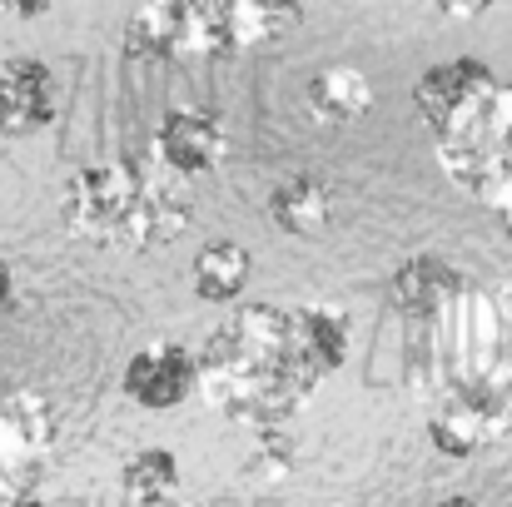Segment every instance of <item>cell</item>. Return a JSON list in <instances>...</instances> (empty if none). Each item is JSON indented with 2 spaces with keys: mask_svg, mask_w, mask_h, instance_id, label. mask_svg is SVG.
<instances>
[{
  "mask_svg": "<svg viewBox=\"0 0 512 507\" xmlns=\"http://www.w3.org/2000/svg\"><path fill=\"white\" fill-rule=\"evenodd\" d=\"M249 274H254V259H249V249L234 244V239L204 244V249L194 254V269H189L194 294H199L204 304H234V299L249 289Z\"/></svg>",
  "mask_w": 512,
  "mask_h": 507,
  "instance_id": "cell-13",
  "label": "cell"
},
{
  "mask_svg": "<svg viewBox=\"0 0 512 507\" xmlns=\"http://www.w3.org/2000/svg\"><path fill=\"white\" fill-rule=\"evenodd\" d=\"M348 319L324 304L234 309L199 348L204 398L244 428H284L309 393L348 363Z\"/></svg>",
  "mask_w": 512,
  "mask_h": 507,
  "instance_id": "cell-1",
  "label": "cell"
},
{
  "mask_svg": "<svg viewBox=\"0 0 512 507\" xmlns=\"http://www.w3.org/2000/svg\"><path fill=\"white\" fill-rule=\"evenodd\" d=\"M433 507H483V503H473V498H443V503H433Z\"/></svg>",
  "mask_w": 512,
  "mask_h": 507,
  "instance_id": "cell-20",
  "label": "cell"
},
{
  "mask_svg": "<svg viewBox=\"0 0 512 507\" xmlns=\"http://www.w3.org/2000/svg\"><path fill=\"white\" fill-rule=\"evenodd\" d=\"M165 507H199V503H179V498H174V503H165Z\"/></svg>",
  "mask_w": 512,
  "mask_h": 507,
  "instance_id": "cell-22",
  "label": "cell"
},
{
  "mask_svg": "<svg viewBox=\"0 0 512 507\" xmlns=\"http://www.w3.org/2000/svg\"><path fill=\"white\" fill-rule=\"evenodd\" d=\"M55 120V75L35 55L0 60V140H25Z\"/></svg>",
  "mask_w": 512,
  "mask_h": 507,
  "instance_id": "cell-8",
  "label": "cell"
},
{
  "mask_svg": "<svg viewBox=\"0 0 512 507\" xmlns=\"http://www.w3.org/2000/svg\"><path fill=\"white\" fill-rule=\"evenodd\" d=\"M120 388L130 403H140L150 413H170L199 388V353H189L184 343H170V338L145 343L140 353H130Z\"/></svg>",
  "mask_w": 512,
  "mask_h": 507,
  "instance_id": "cell-6",
  "label": "cell"
},
{
  "mask_svg": "<svg viewBox=\"0 0 512 507\" xmlns=\"http://www.w3.org/2000/svg\"><path fill=\"white\" fill-rule=\"evenodd\" d=\"M0 507H50V503L35 498V493H15V498H0Z\"/></svg>",
  "mask_w": 512,
  "mask_h": 507,
  "instance_id": "cell-19",
  "label": "cell"
},
{
  "mask_svg": "<svg viewBox=\"0 0 512 507\" xmlns=\"http://www.w3.org/2000/svg\"><path fill=\"white\" fill-rule=\"evenodd\" d=\"M488 80H498L483 60H473V55H463V60H443V65H433L423 80H418V90H413V105H418V115L428 120V130L438 135L453 115H458V105L473 95V90H483Z\"/></svg>",
  "mask_w": 512,
  "mask_h": 507,
  "instance_id": "cell-11",
  "label": "cell"
},
{
  "mask_svg": "<svg viewBox=\"0 0 512 507\" xmlns=\"http://www.w3.org/2000/svg\"><path fill=\"white\" fill-rule=\"evenodd\" d=\"M458 289H463V274L448 259H438V254H413L388 279V299L408 319H433Z\"/></svg>",
  "mask_w": 512,
  "mask_h": 507,
  "instance_id": "cell-10",
  "label": "cell"
},
{
  "mask_svg": "<svg viewBox=\"0 0 512 507\" xmlns=\"http://www.w3.org/2000/svg\"><path fill=\"white\" fill-rule=\"evenodd\" d=\"M269 219L279 234H294V239H319L329 224H334V184L299 169V174H284L274 189H269Z\"/></svg>",
  "mask_w": 512,
  "mask_h": 507,
  "instance_id": "cell-9",
  "label": "cell"
},
{
  "mask_svg": "<svg viewBox=\"0 0 512 507\" xmlns=\"http://www.w3.org/2000/svg\"><path fill=\"white\" fill-rule=\"evenodd\" d=\"M229 155V135H224V120L214 110H170L160 125H155V160L170 165L184 179H199V174H214Z\"/></svg>",
  "mask_w": 512,
  "mask_h": 507,
  "instance_id": "cell-7",
  "label": "cell"
},
{
  "mask_svg": "<svg viewBox=\"0 0 512 507\" xmlns=\"http://www.w3.org/2000/svg\"><path fill=\"white\" fill-rule=\"evenodd\" d=\"M120 478H125V493L140 507H165L179 498V458L170 448H140Z\"/></svg>",
  "mask_w": 512,
  "mask_h": 507,
  "instance_id": "cell-14",
  "label": "cell"
},
{
  "mask_svg": "<svg viewBox=\"0 0 512 507\" xmlns=\"http://www.w3.org/2000/svg\"><path fill=\"white\" fill-rule=\"evenodd\" d=\"M498 224H503V234L512 239V209H503V214H498Z\"/></svg>",
  "mask_w": 512,
  "mask_h": 507,
  "instance_id": "cell-21",
  "label": "cell"
},
{
  "mask_svg": "<svg viewBox=\"0 0 512 507\" xmlns=\"http://www.w3.org/2000/svg\"><path fill=\"white\" fill-rule=\"evenodd\" d=\"M15 304H20V284H15L10 259H0V319H5V314H15Z\"/></svg>",
  "mask_w": 512,
  "mask_h": 507,
  "instance_id": "cell-16",
  "label": "cell"
},
{
  "mask_svg": "<svg viewBox=\"0 0 512 507\" xmlns=\"http://www.w3.org/2000/svg\"><path fill=\"white\" fill-rule=\"evenodd\" d=\"M60 443V418L35 388H0V498L35 493Z\"/></svg>",
  "mask_w": 512,
  "mask_h": 507,
  "instance_id": "cell-5",
  "label": "cell"
},
{
  "mask_svg": "<svg viewBox=\"0 0 512 507\" xmlns=\"http://www.w3.org/2000/svg\"><path fill=\"white\" fill-rule=\"evenodd\" d=\"M50 5L55 0H0V10H10L15 20H40V15H50Z\"/></svg>",
  "mask_w": 512,
  "mask_h": 507,
  "instance_id": "cell-18",
  "label": "cell"
},
{
  "mask_svg": "<svg viewBox=\"0 0 512 507\" xmlns=\"http://www.w3.org/2000/svg\"><path fill=\"white\" fill-rule=\"evenodd\" d=\"M443 15H458V20H473V15H483V10H493L498 0H433Z\"/></svg>",
  "mask_w": 512,
  "mask_h": 507,
  "instance_id": "cell-17",
  "label": "cell"
},
{
  "mask_svg": "<svg viewBox=\"0 0 512 507\" xmlns=\"http://www.w3.org/2000/svg\"><path fill=\"white\" fill-rule=\"evenodd\" d=\"M438 155L473 199L493 204V214L512 209V85L488 80L473 90L438 130Z\"/></svg>",
  "mask_w": 512,
  "mask_h": 507,
  "instance_id": "cell-4",
  "label": "cell"
},
{
  "mask_svg": "<svg viewBox=\"0 0 512 507\" xmlns=\"http://www.w3.org/2000/svg\"><path fill=\"white\" fill-rule=\"evenodd\" d=\"M60 219L70 234L100 249H160L194 219V189L184 174L150 160H100L70 174L60 189Z\"/></svg>",
  "mask_w": 512,
  "mask_h": 507,
  "instance_id": "cell-2",
  "label": "cell"
},
{
  "mask_svg": "<svg viewBox=\"0 0 512 507\" xmlns=\"http://www.w3.org/2000/svg\"><path fill=\"white\" fill-rule=\"evenodd\" d=\"M304 100H309V115L319 125H353V120H363L373 110V85L353 65H329V70H319L309 80Z\"/></svg>",
  "mask_w": 512,
  "mask_h": 507,
  "instance_id": "cell-12",
  "label": "cell"
},
{
  "mask_svg": "<svg viewBox=\"0 0 512 507\" xmlns=\"http://www.w3.org/2000/svg\"><path fill=\"white\" fill-rule=\"evenodd\" d=\"M249 468L254 473H269V478H279V473L294 468V443L284 438V428H259V453H254Z\"/></svg>",
  "mask_w": 512,
  "mask_h": 507,
  "instance_id": "cell-15",
  "label": "cell"
},
{
  "mask_svg": "<svg viewBox=\"0 0 512 507\" xmlns=\"http://www.w3.org/2000/svg\"><path fill=\"white\" fill-rule=\"evenodd\" d=\"M304 20L299 0H145L125 40L155 60H194V55H244L254 45L279 40Z\"/></svg>",
  "mask_w": 512,
  "mask_h": 507,
  "instance_id": "cell-3",
  "label": "cell"
}]
</instances>
